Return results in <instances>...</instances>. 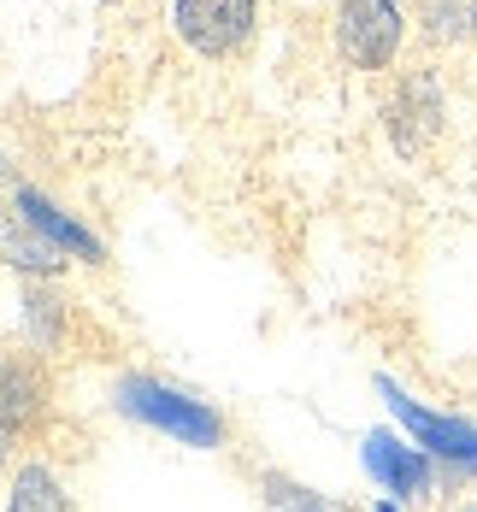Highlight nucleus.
Wrapping results in <instances>:
<instances>
[{
	"instance_id": "20e7f679",
	"label": "nucleus",
	"mask_w": 477,
	"mask_h": 512,
	"mask_svg": "<svg viewBox=\"0 0 477 512\" xmlns=\"http://www.w3.org/2000/svg\"><path fill=\"white\" fill-rule=\"evenodd\" d=\"M254 18H260V0H171V24L177 36L207 59L236 53L254 36Z\"/></svg>"
},
{
	"instance_id": "9d476101",
	"label": "nucleus",
	"mask_w": 477,
	"mask_h": 512,
	"mask_svg": "<svg viewBox=\"0 0 477 512\" xmlns=\"http://www.w3.org/2000/svg\"><path fill=\"white\" fill-rule=\"evenodd\" d=\"M0 512H77V507H71V489L53 477V465L24 460L6 483V507Z\"/></svg>"
},
{
	"instance_id": "39448f33",
	"label": "nucleus",
	"mask_w": 477,
	"mask_h": 512,
	"mask_svg": "<svg viewBox=\"0 0 477 512\" xmlns=\"http://www.w3.org/2000/svg\"><path fill=\"white\" fill-rule=\"evenodd\" d=\"M383 118H389V142H395V154H401V159H419L424 148L436 142L442 118H448V106H442V83H436L430 71L401 77V89L389 95Z\"/></svg>"
},
{
	"instance_id": "f3484780",
	"label": "nucleus",
	"mask_w": 477,
	"mask_h": 512,
	"mask_svg": "<svg viewBox=\"0 0 477 512\" xmlns=\"http://www.w3.org/2000/svg\"><path fill=\"white\" fill-rule=\"evenodd\" d=\"M472 36H477V0H472Z\"/></svg>"
},
{
	"instance_id": "7ed1b4c3",
	"label": "nucleus",
	"mask_w": 477,
	"mask_h": 512,
	"mask_svg": "<svg viewBox=\"0 0 477 512\" xmlns=\"http://www.w3.org/2000/svg\"><path fill=\"white\" fill-rule=\"evenodd\" d=\"M401 0H342L336 6V48L360 71H389L401 53Z\"/></svg>"
},
{
	"instance_id": "6e6552de",
	"label": "nucleus",
	"mask_w": 477,
	"mask_h": 512,
	"mask_svg": "<svg viewBox=\"0 0 477 512\" xmlns=\"http://www.w3.org/2000/svg\"><path fill=\"white\" fill-rule=\"evenodd\" d=\"M12 212H18V218H30V224H36L48 242H59L65 254H77L83 265H101V259H106L101 236H89V230H83L71 212H59V206L42 195V189H24V183H18V189H12Z\"/></svg>"
},
{
	"instance_id": "2eb2a0df",
	"label": "nucleus",
	"mask_w": 477,
	"mask_h": 512,
	"mask_svg": "<svg viewBox=\"0 0 477 512\" xmlns=\"http://www.w3.org/2000/svg\"><path fill=\"white\" fill-rule=\"evenodd\" d=\"M377 512H401V507H395V501H383V507H377Z\"/></svg>"
},
{
	"instance_id": "f257e3e1",
	"label": "nucleus",
	"mask_w": 477,
	"mask_h": 512,
	"mask_svg": "<svg viewBox=\"0 0 477 512\" xmlns=\"http://www.w3.org/2000/svg\"><path fill=\"white\" fill-rule=\"evenodd\" d=\"M112 407L124 418H136V424H148V430H165L183 448H218L224 442V418L207 401H195V395H183L159 377H142V371L112 383Z\"/></svg>"
},
{
	"instance_id": "0eeeda50",
	"label": "nucleus",
	"mask_w": 477,
	"mask_h": 512,
	"mask_svg": "<svg viewBox=\"0 0 477 512\" xmlns=\"http://www.w3.org/2000/svg\"><path fill=\"white\" fill-rule=\"evenodd\" d=\"M42 412H48V377H42V365L24 354H0V430L24 436Z\"/></svg>"
},
{
	"instance_id": "f8f14e48",
	"label": "nucleus",
	"mask_w": 477,
	"mask_h": 512,
	"mask_svg": "<svg viewBox=\"0 0 477 512\" xmlns=\"http://www.w3.org/2000/svg\"><path fill=\"white\" fill-rule=\"evenodd\" d=\"M419 24L430 42H460L472 36V0H419Z\"/></svg>"
},
{
	"instance_id": "9b49d317",
	"label": "nucleus",
	"mask_w": 477,
	"mask_h": 512,
	"mask_svg": "<svg viewBox=\"0 0 477 512\" xmlns=\"http://www.w3.org/2000/svg\"><path fill=\"white\" fill-rule=\"evenodd\" d=\"M24 336H30V348H42V354L59 348V336H65V307L53 301L48 289H24Z\"/></svg>"
},
{
	"instance_id": "4468645a",
	"label": "nucleus",
	"mask_w": 477,
	"mask_h": 512,
	"mask_svg": "<svg viewBox=\"0 0 477 512\" xmlns=\"http://www.w3.org/2000/svg\"><path fill=\"white\" fill-rule=\"evenodd\" d=\"M6 448H12V436H6V430H0V465H6Z\"/></svg>"
},
{
	"instance_id": "dca6fc26",
	"label": "nucleus",
	"mask_w": 477,
	"mask_h": 512,
	"mask_svg": "<svg viewBox=\"0 0 477 512\" xmlns=\"http://www.w3.org/2000/svg\"><path fill=\"white\" fill-rule=\"evenodd\" d=\"M454 512H477V501H466V507H454Z\"/></svg>"
},
{
	"instance_id": "ddd939ff",
	"label": "nucleus",
	"mask_w": 477,
	"mask_h": 512,
	"mask_svg": "<svg viewBox=\"0 0 477 512\" xmlns=\"http://www.w3.org/2000/svg\"><path fill=\"white\" fill-rule=\"evenodd\" d=\"M260 489H265V501H271V507H283V512H342L336 501H324L318 489L295 483V477H283V471H265Z\"/></svg>"
},
{
	"instance_id": "1a4fd4ad",
	"label": "nucleus",
	"mask_w": 477,
	"mask_h": 512,
	"mask_svg": "<svg viewBox=\"0 0 477 512\" xmlns=\"http://www.w3.org/2000/svg\"><path fill=\"white\" fill-rule=\"evenodd\" d=\"M0 259H6L18 277L48 283V277H59V271H65V259H71V254H65L59 242H48L30 218H18V212H12V218L0 224Z\"/></svg>"
},
{
	"instance_id": "423d86ee",
	"label": "nucleus",
	"mask_w": 477,
	"mask_h": 512,
	"mask_svg": "<svg viewBox=\"0 0 477 512\" xmlns=\"http://www.w3.org/2000/svg\"><path fill=\"white\" fill-rule=\"evenodd\" d=\"M366 471L401 501H430L436 495V460L419 442H401L395 430H371L366 436Z\"/></svg>"
},
{
	"instance_id": "f03ea898",
	"label": "nucleus",
	"mask_w": 477,
	"mask_h": 512,
	"mask_svg": "<svg viewBox=\"0 0 477 512\" xmlns=\"http://www.w3.org/2000/svg\"><path fill=\"white\" fill-rule=\"evenodd\" d=\"M377 395L389 401V412H395V424L419 442L424 454L436 465H448L454 477H477V424H466V418H448V412H430L419 407L395 377H377Z\"/></svg>"
}]
</instances>
